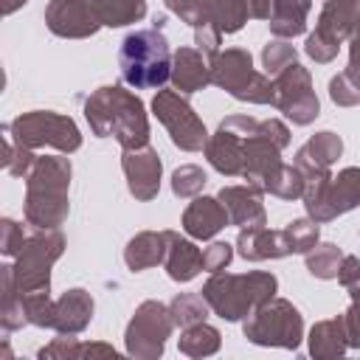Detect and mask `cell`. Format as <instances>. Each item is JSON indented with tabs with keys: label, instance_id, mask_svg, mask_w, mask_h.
Segmentation results:
<instances>
[{
	"label": "cell",
	"instance_id": "45",
	"mask_svg": "<svg viewBox=\"0 0 360 360\" xmlns=\"http://www.w3.org/2000/svg\"><path fill=\"white\" fill-rule=\"evenodd\" d=\"M118 352L110 343H76L73 357H115Z\"/></svg>",
	"mask_w": 360,
	"mask_h": 360
},
{
	"label": "cell",
	"instance_id": "18",
	"mask_svg": "<svg viewBox=\"0 0 360 360\" xmlns=\"http://www.w3.org/2000/svg\"><path fill=\"white\" fill-rule=\"evenodd\" d=\"M225 225H231L228 208L222 205L219 197H194V202L186 205L180 228L191 236V239H214Z\"/></svg>",
	"mask_w": 360,
	"mask_h": 360
},
{
	"label": "cell",
	"instance_id": "33",
	"mask_svg": "<svg viewBox=\"0 0 360 360\" xmlns=\"http://www.w3.org/2000/svg\"><path fill=\"white\" fill-rule=\"evenodd\" d=\"M166 8L172 14H177L186 25L194 28V34H202V31H217L214 22H211V6L214 0H163ZM219 34V31H217Z\"/></svg>",
	"mask_w": 360,
	"mask_h": 360
},
{
	"label": "cell",
	"instance_id": "46",
	"mask_svg": "<svg viewBox=\"0 0 360 360\" xmlns=\"http://www.w3.org/2000/svg\"><path fill=\"white\" fill-rule=\"evenodd\" d=\"M357 278H360V259L343 253V262H340V270H338V281H340L343 287H349V284H354Z\"/></svg>",
	"mask_w": 360,
	"mask_h": 360
},
{
	"label": "cell",
	"instance_id": "32",
	"mask_svg": "<svg viewBox=\"0 0 360 360\" xmlns=\"http://www.w3.org/2000/svg\"><path fill=\"white\" fill-rule=\"evenodd\" d=\"M3 169L11 174V177H28V172L34 169V163H37V155H34V149H28V146H22L14 135H11V129H8V124L3 127Z\"/></svg>",
	"mask_w": 360,
	"mask_h": 360
},
{
	"label": "cell",
	"instance_id": "41",
	"mask_svg": "<svg viewBox=\"0 0 360 360\" xmlns=\"http://www.w3.org/2000/svg\"><path fill=\"white\" fill-rule=\"evenodd\" d=\"M346 292H349V301H352L349 309L343 312L346 329H349V343H352V349H360V278L354 284H349Z\"/></svg>",
	"mask_w": 360,
	"mask_h": 360
},
{
	"label": "cell",
	"instance_id": "39",
	"mask_svg": "<svg viewBox=\"0 0 360 360\" xmlns=\"http://www.w3.org/2000/svg\"><path fill=\"white\" fill-rule=\"evenodd\" d=\"M329 98L338 107H357L360 104V84L346 70H340L338 76L329 79Z\"/></svg>",
	"mask_w": 360,
	"mask_h": 360
},
{
	"label": "cell",
	"instance_id": "19",
	"mask_svg": "<svg viewBox=\"0 0 360 360\" xmlns=\"http://www.w3.org/2000/svg\"><path fill=\"white\" fill-rule=\"evenodd\" d=\"M172 87L183 96H191L202 87L211 84V62L200 48H177L172 56V76H169Z\"/></svg>",
	"mask_w": 360,
	"mask_h": 360
},
{
	"label": "cell",
	"instance_id": "28",
	"mask_svg": "<svg viewBox=\"0 0 360 360\" xmlns=\"http://www.w3.org/2000/svg\"><path fill=\"white\" fill-rule=\"evenodd\" d=\"M107 28H124L146 17V0H87Z\"/></svg>",
	"mask_w": 360,
	"mask_h": 360
},
{
	"label": "cell",
	"instance_id": "9",
	"mask_svg": "<svg viewBox=\"0 0 360 360\" xmlns=\"http://www.w3.org/2000/svg\"><path fill=\"white\" fill-rule=\"evenodd\" d=\"M172 329H174V321H172L169 304L149 298L135 307L124 332V349L135 360H158L166 349V340L172 338Z\"/></svg>",
	"mask_w": 360,
	"mask_h": 360
},
{
	"label": "cell",
	"instance_id": "12",
	"mask_svg": "<svg viewBox=\"0 0 360 360\" xmlns=\"http://www.w3.org/2000/svg\"><path fill=\"white\" fill-rule=\"evenodd\" d=\"M273 107L284 112L295 127H309L321 115L312 76L301 62H292L273 76Z\"/></svg>",
	"mask_w": 360,
	"mask_h": 360
},
{
	"label": "cell",
	"instance_id": "8",
	"mask_svg": "<svg viewBox=\"0 0 360 360\" xmlns=\"http://www.w3.org/2000/svg\"><path fill=\"white\" fill-rule=\"evenodd\" d=\"M357 20H360V0H323L315 31L307 34L304 53L318 65H329L338 56L340 45L349 42Z\"/></svg>",
	"mask_w": 360,
	"mask_h": 360
},
{
	"label": "cell",
	"instance_id": "4",
	"mask_svg": "<svg viewBox=\"0 0 360 360\" xmlns=\"http://www.w3.org/2000/svg\"><path fill=\"white\" fill-rule=\"evenodd\" d=\"M172 48L160 28H141L124 37L118 51L121 79L135 90H160L172 76Z\"/></svg>",
	"mask_w": 360,
	"mask_h": 360
},
{
	"label": "cell",
	"instance_id": "16",
	"mask_svg": "<svg viewBox=\"0 0 360 360\" xmlns=\"http://www.w3.org/2000/svg\"><path fill=\"white\" fill-rule=\"evenodd\" d=\"M121 169L127 177V188L138 202H149L158 197L160 174H163V163H160L158 149H152L149 143L141 149H124Z\"/></svg>",
	"mask_w": 360,
	"mask_h": 360
},
{
	"label": "cell",
	"instance_id": "21",
	"mask_svg": "<svg viewBox=\"0 0 360 360\" xmlns=\"http://www.w3.org/2000/svg\"><path fill=\"white\" fill-rule=\"evenodd\" d=\"M93 295L84 287H70L56 298V315H53V329L59 335H79L90 326L93 321Z\"/></svg>",
	"mask_w": 360,
	"mask_h": 360
},
{
	"label": "cell",
	"instance_id": "48",
	"mask_svg": "<svg viewBox=\"0 0 360 360\" xmlns=\"http://www.w3.org/2000/svg\"><path fill=\"white\" fill-rule=\"evenodd\" d=\"M28 0H0V6H3V14L8 17V14H14L17 8H22Z\"/></svg>",
	"mask_w": 360,
	"mask_h": 360
},
{
	"label": "cell",
	"instance_id": "24",
	"mask_svg": "<svg viewBox=\"0 0 360 360\" xmlns=\"http://www.w3.org/2000/svg\"><path fill=\"white\" fill-rule=\"evenodd\" d=\"M307 346H309V354L315 360H332V357H340L352 349L349 343V329H346V318L338 315V318H326V321H318L309 335H307Z\"/></svg>",
	"mask_w": 360,
	"mask_h": 360
},
{
	"label": "cell",
	"instance_id": "14",
	"mask_svg": "<svg viewBox=\"0 0 360 360\" xmlns=\"http://www.w3.org/2000/svg\"><path fill=\"white\" fill-rule=\"evenodd\" d=\"M250 115H228L219 121L217 132L208 135L205 143V158L208 163L225 174V177H242V163H245V132L250 127Z\"/></svg>",
	"mask_w": 360,
	"mask_h": 360
},
{
	"label": "cell",
	"instance_id": "2",
	"mask_svg": "<svg viewBox=\"0 0 360 360\" xmlns=\"http://www.w3.org/2000/svg\"><path fill=\"white\" fill-rule=\"evenodd\" d=\"M70 177L73 166L65 155H42L25 177V222L37 231H59L70 214Z\"/></svg>",
	"mask_w": 360,
	"mask_h": 360
},
{
	"label": "cell",
	"instance_id": "17",
	"mask_svg": "<svg viewBox=\"0 0 360 360\" xmlns=\"http://www.w3.org/2000/svg\"><path fill=\"white\" fill-rule=\"evenodd\" d=\"M262 194L264 191L259 186L245 183V186H222L217 197L228 208L231 225H236V228H262V225H267V211H264Z\"/></svg>",
	"mask_w": 360,
	"mask_h": 360
},
{
	"label": "cell",
	"instance_id": "30",
	"mask_svg": "<svg viewBox=\"0 0 360 360\" xmlns=\"http://www.w3.org/2000/svg\"><path fill=\"white\" fill-rule=\"evenodd\" d=\"M340 262H343V250L335 242H318L309 253H304V264H307L309 276L323 278V281L338 278Z\"/></svg>",
	"mask_w": 360,
	"mask_h": 360
},
{
	"label": "cell",
	"instance_id": "34",
	"mask_svg": "<svg viewBox=\"0 0 360 360\" xmlns=\"http://www.w3.org/2000/svg\"><path fill=\"white\" fill-rule=\"evenodd\" d=\"M248 20H250L248 0H214L211 6V22L222 37L236 34Z\"/></svg>",
	"mask_w": 360,
	"mask_h": 360
},
{
	"label": "cell",
	"instance_id": "37",
	"mask_svg": "<svg viewBox=\"0 0 360 360\" xmlns=\"http://www.w3.org/2000/svg\"><path fill=\"white\" fill-rule=\"evenodd\" d=\"M298 62V51L295 45H290V39H281V37H273L264 48H262V68L267 70V76H276L281 73L287 65Z\"/></svg>",
	"mask_w": 360,
	"mask_h": 360
},
{
	"label": "cell",
	"instance_id": "20",
	"mask_svg": "<svg viewBox=\"0 0 360 360\" xmlns=\"http://www.w3.org/2000/svg\"><path fill=\"white\" fill-rule=\"evenodd\" d=\"M236 253L245 262H264V259H284L292 256L284 231H270L267 225L262 228H239L236 233Z\"/></svg>",
	"mask_w": 360,
	"mask_h": 360
},
{
	"label": "cell",
	"instance_id": "44",
	"mask_svg": "<svg viewBox=\"0 0 360 360\" xmlns=\"http://www.w3.org/2000/svg\"><path fill=\"white\" fill-rule=\"evenodd\" d=\"M346 73L360 84V20L349 37V65H346Z\"/></svg>",
	"mask_w": 360,
	"mask_h": 360
},
{
	"label": "cell",
	"instance_id": "3",
	"mask_svg": "<svg viewBox=\"0 0 360 360\" xmlns=\"http://www.w3.org/2000/svg\"><path fill=\"white\" fill-rule=\"evenodd\" d=\"M200 292L214 315H219L228 323H236L278 292V278L267 270H250V273L219 270L211 273V278L202 284Z\"/></svg>",
	"mask_w": 360,
	"mask_h": 360
},
{
	"label": "cell",
	"instance_id": "36",
	"mask_svg": "<svg viewBox=\"0 0 360 360\" xmlns=\"http://www.w3.org/2000/svg\"><path fill=\"white\" fill-rule=\"evenodd\" d=\"M281 231H284L287 245H290L292 253H309V250L321 242V222H315L312 217L290 219Z\"/></svg>",
	"mask_w": 360,
	"mask_h": 360
},
{
	"label": "cell",
	"instance_id": "40",
	"mask_svg": "<svg viewBox=\"0 0 360 360\" xmlns=\"http://www.w3.org/2000/svg\"><path fill=\"white\" fill-rule=\"evenodd\" d=\"M25 233H22V225L17 222V219H11V217H3L0 219V253L6 256V259H14L20 250H22V245H25Z\"/></svg>",
	"mask_w": 360,
	"mask_h": 360
},
{
	"label": "cell",
	"instance_id": "38",
	"mask_svg": "<svg viewBox=\"0 0 360 360\" xmlns=\"http://www.w3.org/2000/svg\"><path fill=\"white\" fill-rule=\"evenodd\" d=\"M208 183V174L202 166L194 163H183L172 172V191L174 197H197Z\"/></svg>",
	"mask_w": 360,
	"mask_h": 360
},
{
	"label": "cell",
	"instance_id": "1",
	"mask_svg": "<svg viewBox=\"0 0 360 360\" xmlns=\"http://www.w3.org/2000/svg\"><path fill=\"white\" fill-rule=\"evenodd\" d=\"M84 118L96 138H115L121 149H141L149 143L146 107L121 84L96 87L84 98Z\"/></svg>",
	"mask_w": 360,
	"mask_h": 360
},
{
	"label": "cell",
	"instance_id": "27",
	"mask_svg": "<svg viewBox=\"0 0 360 360\" xmlns=\"http://www.w3.org/2000/svg\"><path fill=\"white\" fill-rule=\"evenodd\" d=\"M0 287H3V304H0V326L3 335L20 329L25 321V309H22V292L17 287V276H14V264H3L0 267Z\"/></svg>",
	"mask_w": 360,
	"mask_h": 360
},
{
	"label": "cell",
	"instance_id": "10",
	"mask_svg": "<svg viewBox=\"0 0 360 360\" xmlns=\"http://www.w3.org/2000/svg\"><path fill=\"white\" fill-rule=\"evenodd\" d=\"M152 112L155 118L166 127L172 143L183 152H202L208 143V129L202 118L194 112V107L186 101L183 93L172 90H158L152 98Z\"/></svg>",
	"mask_w": 360,
	"mask_h": 360
},
{
	"label": "cell",
	"instance_id": "5",
	"mask_svg": "<svg viewBox=\"0 0 360 360\" xmlns=\"http://www.w3.org/2000/svg\"><path fill=\"white\" fill-rule=\"evenodd\" d=\"M211 84L248 104H273V79L253 68V56L245 48L217 51L211 59Z\"/></svg>",
	"mask_w": 360,
	"mask_h": 360
},
{
	"label": "cell",
	"instance_id": "7",
	"mask_svg": "<svg viewBox=\"0 0 360 360\" xmlns=\"http://www.w3.org/2000/svg\"><path fill=\"white\" fill-rule=\"evenodd\" d=\"M11 135L28 146V149H42V146H51L62 155H70L82 146V132L76 127V121L70 115H62V112H53V110H28V112H20L11 124H8Z\"/></svg>",
	"mask_w": 360,
	"mask_h": 360
},
{
	"label": "cell",
	"instance_id": "26",
	"mask_svg": "<svg viewBox=\"0 0 360 360\" xmlns=\"http://www.w3.org/2000/svg\"><path fill=\"white\" fill-rule=\"evenodd\" d=\"M312 8V0H273L270 11V34L281 39H295L307 31V14Z\"/></svg>",
	"mask_w": 360,
	"mask_h": 360
},
{
	"label": "cell",
	"instance_id": "31",
	"mask_svg": "<svg viewBox=\"0 0 360 360\" xmlns=\"http://www.w3.org/2000/svg\"><path fill=\"white\" fill-rule=\"evenodd\" d=\"M169 312H172V321L174 326L186 329L191 323H200L208 318L211 307L208 301L202 298V292H177L172 301H169Z\"/></svg>",
	"mask_w": 360,
	"mask_h": 360
},
{
	"label": "cell",
	"instance_id": "11",
	"mask_svg": "<svg viewBox=\"0 0 360 360\" xmlns=\"http://www.w3.org/2000/svg\"><path fill=\"white\" fill-rule=\"evenodd\" d=\"M65 253V236L59 231H39L25 239L22 250L14 256V276L20 292L51 290V270Z\"/></svg>",
	"mask_w": 360,
	"mask_h": 360
},
{
	"label": "cell",
	"instance_id": "23",
	"mask_svg": "<svg viewBox=\"0 0 360 360\" xmlns=\"http://www.w3.org/2000/svg\"><path fill=\"white\" fill-rule=\"evenodd\" d=\"M166 239H169V248H166L163 267H166V273H169L172 281L188 284L202 270V253L191 242V236H180L177 231H166Z\"/></svg>",
	"mask_w": 360,
	"mask_h": 360
},
{
	"label": "cell",
	"instance_id": "35",
	"mask_svg": "<svg viewBox=\"0 0 360 360\" xmlns=\"http://www.w3.org/2000/svg\"><path fill=\"white\" fill-rule=\"evenodd\" d=\"M22 309L25 321L39 329H53V315H56V298H51V290H34L22 292Z\"/></svg>",
	"mask_w": 360,
	"mask_h": 360
},
{
	"label": "cell",
	"instance_id": "22",
	"mask_svg": "<svg viewBox=\"0 0 360 360\" xmlns=\"http://www.w3.org/2000/svg\"><path fill=\"white\" fill-rule=\"evenodd\" d=\"M343 155V141L338 132L323 129L315 132L298 152H295V166L301 169V174H315V172H332L335 160Z\"/></svg>",
	"mask_w": 360,
	"mask_h": 360
},
{
	"label": "cell",
	"instance_id": "42",
	"mask_svg": "<svg viewBox=\"0 0 360 360\" xmlns=\"http://www.w3.org/2000/svg\"><path fill=\"white\" fill-rule=\"evenodd\" d=\"M233 259V245L228 242H211L205 250H202V270L205 273H219L231 264Z\"/></svg>",
	"mask_w": 360,
	"mask_h": 360
},
{
	"label": "cell",
	"instance_id": "6",
	"mask_svg": "<svg viewBox=\"0 0 360 360\" xmlns=\"http://www.w3.org/2000/svg\"><path fill=\"white\" fill-rule=\"evenodd\" d=\"M242 335L256 346L298 349L304 340V315L287 298H270L242 321Z\"/></svg>",
	"mask_w": 360,
	"mask_h": 360
},
{
	"label": "cell",
	"instance_id": "43",
	"mask_svg": "<svg viewBox=\"0 0 360 360\" xmlns=\"http://www.w3.org/2000/svg\"><path fill=\"white\" fill-rule=\"evenodd\" d=\"M76 335H59V338H53L48 346H42L37 354L45 360H51V357H62V360H68V357H73V349H76Z\"/></svg>",
	"mask_w": 360,
	"mask_h": 360
},
{
	"label": "cell",
	"instance_id": "47",
	"mask_svg": "<svg viewBox=\"0 0 360 360\" xmlns=\"http://www.w3.org/2000/svg\"><path fill=\"white\" fill-rule=\"evenodd\" d=\"M248 8H250V17L253 20H270L273 0H248Z\"/></svg>",
	"mask_w": 360,
	"mask_h": 360
},
{
	"label": "cell",
	"instance_id": "29",
	"mask_svg": "<svg viewBox=\"0 0 360 360\" xmlns=\"http://www.w3.org/2000/svg\"><path fill=\"white\" fill-rule=\"evenodd\" d=\"M219 346H222L219 329L211 326V323H205V321L186 326L180 332V338H177V349L186 357H211V354L219 352Z\"/></svg>",
	"mask_w": 360,
	"mask_h": 360
},
{
	"label": "cell",
	"instance_id": "25",
	"mask_svg": "<svg viewBox=\"0 0 360 360\" xmlns=\"http://www.w3.org/2000/svg\"><path fill=\"white\" fill-rule=\"evenodd\" d=\"M166 248H169L166 231H138V233L127 242V248H124V264H127L132 273L158 267V264H163V259H166Z\"/></svg>",
	"mask_w": 360,
	"mask_h": 360
},
{
	"label": "cell",
	"instance_id": "13",
	"mask_svg": "<svg viewBox=\"0 0 360 360\" xmlns=\"http://www.w3.org/2000/svg\"><path fill=\"white\" fill-rule=\"evenodd\" d=\"M307 217L315 222H332L354 208H360V166H346L329 177V183L304 200Z\"/></svg>",
	"mask_w": 360,
	"mask_h": 360
},
{
	"label": "cell",
	"instance_id": "15",
	"mask_svg": "<svg viewBox=\"0 0 360 360\" xmlns=\"http://www.w3.org/2000/svg\"><path fill=\"white\" fill-rule=\"evenodd\" d=\"M45 25L62 39H87L98 34L101 20L87 0H51L45 6Z\"/></svg>",
	"mask_w": 360,
	"mask_h": 360
}]
</instances>
